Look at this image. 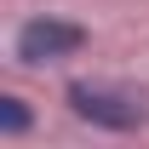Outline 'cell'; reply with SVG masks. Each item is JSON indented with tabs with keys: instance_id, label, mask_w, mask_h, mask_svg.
Here are the masks:
<instances>
[{
	"instance_id": "cell-1",
	"label": "cell",
	"mask_w": 149,
	"mask_h": 149,
	"mask_svg": "<svg viewBox=\"0 0 149 149\" xmlns=\"http://www.w3.org/2000/svg\"><path fill=\"white\" fill-rule=\"evenodd\" d=\"M69 109L103 132H143L149 126V92L126 86V80H74Z\"/></svg>"
},
{
	"instance_id": "cell-2",
	"label": "cell",
	"mask_w": 149,
	"mask_h": 149,
	"mask_svg": "<svg viewBox=\"0 0 149 149\" xmlns=\"http://www.w3.org/2000/svg\"><path fill=\"white\" fill-rule=\"evenodd\" d=\"M86 46V29L63 17H35L17 29V57L23 63H57V57H74Z\"/></svg>"
},
{
	"instance_id": "cell-3",
	"label": "cell",
	"mask_w": 149,
	"mask_h": 149,
	"mask_svg": "<svg viewBox=\"0 0 149 149\" xmlns=\"http://www.w3.org/2000/svg\"><path fill=\"white\" fill-rule=\"evenodd\" d=\"M0 126L12 132V138L29 132V109H23V97H0Z\"/></svg>"
}]
</instances>
